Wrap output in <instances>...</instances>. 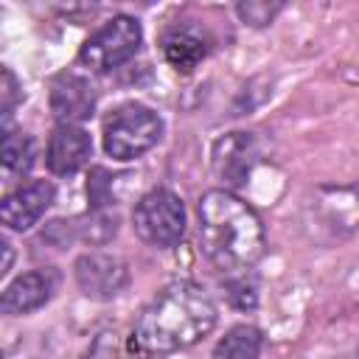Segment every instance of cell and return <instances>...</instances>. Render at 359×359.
I'll return each instance as SVG.
<instances>
[{
    "mask_svg": "<svg viewBox=\"0 0 359 359\" xmlns=\"http://www.w3.org/2000/svg\"><path fill=\"white\" fill-rule=\"evenodd\" d=\"M199 247L219 272H244L264 255V224L258 213L227 188L199 196Z\"/></svg>",
    "mask_w": 359,
    "mask_h": 359,
    "instance_id": "6da1fadb",
    "label": "cell"
},
{
    "mask_svg": "<svg viewBox=\"0 0 359 359\" xmlns=\"http://www.w3.org/2000/svg\"><path fill=\"white\" fill-rule=\"evenodd\" d=\"M216 317L219 311L210 294L191 280H180L163 289L140 314L132 331V345L143 353H174L191 348L213 331Z\"/></svg>",
    "mask_w": 359,
    "mask_h": 359,
    "instance_id": "7a4b0ae2",
    "label": "cell"
},
{
    "mask_svg": "<svg viewBox=\"0 0 359 359\" xmlns=\"http://www.w3.org/2000/svg\"><path fill=\"white\" fill-rule=\"evenodd\" d=\"M163 118L146 104H123L104 121V151L112 160H137L163 137Z\"/></svg>",
    "mask_w": 359,
    "mask_h": 359,
    "instance_id": "3957f363",
    "label": "cell"
},
{
    "mask_svg": "<svg viewBox=\"0 0 359 359\" xmlns=\"http://www.w3.org/2000/svg\"><path fill=\"white\" fill-rule=\"evenodd\" d=\"M132 227L140 241L157 250H171L185 236V205L168 188H151L132 210Z\"/></svg>",
    "mask_w": 359,
    "mask_h": 359,
    "instance_id": "277c9868",
    "label": "cell"
},
{
    "mask_svg": "<svg viewBox=\"0 0 359 359\" xmlns=\"http://www.w3.org/2000/svg\"><path fill=\"white\" fill-rule=\"evenodd\" d=\"M143 42V28L129 14H115L79 48V65L90 73H109L126 65Z\"/></svg>",
    "mask_w": 359,
    "mask_h": 359,
    "instance_id": "5b68a950",
    "label": "cell"
},
{
    "mask_svg": "<svg viewBox=\"0 0 359 359\" xmlns=\"http://www.w3.org/2000/svg\"><path fill=\"white\" fill-rule=\"evenodd\" d=\"M79 289L90 300H112L129 283V269L118 255L109 252H84L73 264Z\"/></svg>",
    "mask_w": 359,
    "mask_h": 359,
    "instance_id": "8992f818",
    "label": "cell"
},
{
    "mask_svg": "<svg viewBox=\"0 0 359 359\" xmlns=\"http://www.w3.org/2000/svg\"><path fill=\"white\" fill-rule=\"evenodd\" d=\"M258 140L250 132H227L213 143L210 165L224 188H238L247 182L258 163Z\"/></svg>",
    "mask_w": 359,
    "mask_h": 359,
    "instance_id": "52a82bcc",
    "label": "cell"
},
{
    "mask_svg": "<svg viewBox=\"0 0 359 359\" xmlns=\"http://www.w3.org/2000/svg\"><path fill=\"white\" fill-rule=\"evenodd\" d=\"M98 104L95 84L81 73H59L50 84V112L59 126H79L81 121L93 118Z\"/></svg>",
    "mask_w": 359,
    "mask_h": 359,
    "instance_id": "ba28073f",
    "label": "cell"
},
{
    "mask_svg": "<svg viewBox=\"0 0 359 359\" xmlns=\"http://www.w3.org/2000/svg\"><path fill=\"white\" fill-rule=\"evenodd\" d=\"M56 199V185L50 180H31L20 188H14L3 205H0V222L8 230H31L53 205Z\"/></svg>",
    "mask_w": 359,
    "mask_h": 359,
    "instance_id": "9c48e42d",
    "label": "cell"
},
{
    "mask_svg": "<svg viewBox=\"0 0 359 359\" xmlns=\"http://www.w3.org/2000/svg\"><path fill=\"white\" fill-rule=\"evenodd\" d=\"M59 289V272L53 266H39L31 272L17 275L11 283H6L3 297H0V311L3 314H31L36 309H42L53 292Z\"/></svg>",
    "mask_w": 359,
    "mask_h": 359,
    "instance_id": "30bf717a",
    "label": "cell"
},
{
    "mask_svg": "<svg viewBox=\"0 0 359 359\" xmlns=\"http://www.w3.org/2000/svg\"><path fill=\"white\" fill-rule=\"evenodd\" d=\"M160 48H163L165 62L177 73H191L210 53V36L199 22L180 20V22L165 28V34L160 39Z\"/></svg>",
    "mask_w": 359,
    "mask_h": 359,
    "instance_id": "8fae6325",
    "label": "cell"
},
{
    "mask_svg": "<svg viewBox=\"0 0 359 359\" xmlns=\"http://www.w3.org/2000/svg\"><path fill=\"white\" fill-rule=\"evenodd\" d=\"M93 154V140L81 126H56L48 140V168L59 177L76 174Z\"/></svg>",
    "mask_w": 359,
    "mask_h": 359,
    "instance_id": "7c38bea8",
    "label": "cell"
},
{
    "mask_svg": "<svg viewBox=\"0 0 359 359\" xmlns=\"http://www.w3.org/2000/svg\"><path fill=\"white\" fill-rule=\"evenodd\" d=\"M261 345H264V337L255 325H233L213 348V356L210 359H258L261 353Z\"/></svg>",
    "mask_w": 359,
    "mask_h": 359,
    "instance_id": "4fadbf2b",
    "label": "cell"
},
{
    "mask_svg": "<svg viewBox=\"0 0 359 359\" xmlns=\"http://www.w3.org/2000/svg\"><path fill=\"white\" fill-rule=\"evenodd\" d=\"M3 165L8 174H25L34 165V140L25 132H3Z\"/></svg>",
    "mask_w": 359,
    "mask_h": 359,
    "instance_id": "5bb4252c",
    "label": "cell"
},
{
    "mask_svg": "<svg viewBox=\"0 0 359 359\" xmlns=\"http://www.w3.org/2000/svg\"><path fill=\"white\" fill-rule=\"evenodd\" d=\"M87 199H90V208L98 213L101 208H107L112 202V174L101 165H95L90 171V180H87Z\"/></svg>",
    "mask_w": 359,
    "mask_h": 359,
    "instance_id": "9a60e30c",
    "label": "cell"
},
{
    "mask_svg": "<svg viewBox=\"0 0 359 359\" xmlns=\"http://www.w3.org/2000/svg\"><path fill=\"white\" fill-rule=\"evenodd\" d=\"M280 8H283L280 3H272V6H269V3H238V6H236L238 17H241L244 22H250V25H255V28L269 25Z\"/></svg>",
    "mask_w": 359,
    "mask_h": 359,
    "instance_id": "2e32d148",
    "label": "cell"
},
{
    "mask_svg": "<svg viewBox=\"0 0 359 359\" xmlns=\"http://www.w3.org/2000/svg\"><path fill=\"white\" fill-rule=\"evenodd\" d=\"M0 98H3V123L8 129V118L17 107V101L22 98V87L17 81V76L11 73V67H3V84H0Z\"/></svg>",
    "mask_w": 359,
    "mask_h": 359,
    "instance_id": "e0dca14e",
    "label": "cell"
},
{
    "mask_svg": "<svg viewBox=\"0 0 359 359\" xmlns=\"http://www.w3.org/2000/svg\"><path fill=\"white\" fill-rule=\"evenodd\" d=\"M227 297L236 309H255L258 303V292H255V283L247 280V278H236L227 283Z\"/></svg>",
    "mask_w": 359,
    "mask_h": 359,
    "instance_id": "ac0fdd59",
    "label": "cell"
},
{
    "mask_svg": "<svg viewBox=\"0 0 359 359\" xmlns=\"http://www.w3.org/2000/svg\"><path fill=\"white\" fill-rule=\"evenodd\" d=\"M3 252H6V258H3V266H0V272L6 275V272L11 269V261H14V252H11V244H8V241H3Z\"/></svg>",
    "mask_w": 359,
    "mask_h": 359,
    "instance_id": "d6986e66",
    "label": "cell"
},
{
    "mask_svg": "<svg viewBox=\"0 0 359 359\" xmlns=\"http://www.w3.org/2000/svg\"><path fill=\"white\" fill-rule=\"evenodd\" d=\"M143 359H157V356H143Z\"/></svg>",
    "mask_w": 359,
    "mask_h": 359,
    "instance_id": "ffe728a7",
    "label": "cell"
}]
</instances>
